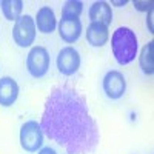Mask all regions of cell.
I'll use <instances>...</instances> for the list:
<instances>
[{
  "instance_id": "obj_10",
  "label": "cell",
  "mask_w": 154,
  "mask_h": 154,
  "mask_svg": "<svg viewBox=\"0 0 154 154\" xmlns=\"http://www.w3.org/2000/svg\"><path fill=\"white\" fill-rule=\"evenodd\" d=\"M35 28L42 34H51L57 28V19L54 14V9L49 6H42L35 14Z\"/></svg>"
},
{
  "instance_id": "obj_6",
  "label": "cell",
  "mask_w": 154,
  "mask_h": 154,
  "mask_svg": "<svg viewBox=\"0 0 154 154\" xmlns=\"http://www.w3.org/2000/svg\"><path fill=\"white\" fill-rule=\"evenodd\" d=\"M102 88H103L105 96L111 100H117V99L123 97V94L126 93L125 75L117 69L108 71L103 75V79H102Z\"/></svg>"
},
{
  "instance_id": "obj_7",
  "label": "cell",
  "mask_w": 154,
  "mask_h": 154,
  "mask_svg": "<svg viewBox=\"0 0 154 154\" xmlns=\"http://www.w3.org/2000/svg\"><path fill=\"white\" fill-rule=\"evenodd\" d=\"M57 69L60 74L63 75H72L79 71L80 68V63H82V59H80V54L74 46H65L59 51L57 54Z\"/></svg>"
},
{
  "instance_id": "obj_12",
  "label": "cell",
  "mask_w": 154,
  "mask_h": 154,
  "mask_svg": "<svg viewBox=\"0 0 154 154\" xmlns=\"http://www.w3.org/2000/svg\"><path fill=\"white\" fill-rule=\"evenodd\" d=\"M109 40V31L108 26L100 23H89L86 26V42L94 46V48H102L106 45Z\"/></svg>"
},
{
  "instance_id": "obj_5",
  "label": "cell",
  "mask_w": 154,
  "mask_h": 154,
  "mask_svg": "<svg viewBox=\"0 0 154 154\" xmlns=\"http://www.w3.org/2000/svg\"><path fill=\"white\" fill-rule=\"evenodd\" d=\"M51 57L45 46H32L26 57V69L34 79L43 77L49 69Z\"/></svg>"
},
{
  "instance_id": "obj_16",
  "label": "cell",
  "mask_w": 154,
  "mask_h": 154,
  "mask_svg": "<svg viewBox=\"0 0 154 154\" xmlns=\"http://www.w3.org/2000/svg\"><path fill=\"white\" fill-rule=\"evenodd\" d=\"M134 6H136V9H139V11H149L151 8H152V2H134Z\"/></svg>"
},
{
  "instance_id": "obj_14",
  "label": "cell",
  "mask_w": 154,
  "mask_h": 154,
  "mask_svg": "<svg viewBox=\"0 0 154 154\" xmlns=\"http://www.w3.org/2000/svg\"><path fill=\"white\" fill-rule=\"evenodd\" d=\"M0 9L3 16L9 22H16L23 11V2L22 0H2L0 2Z\"/></svg>"
},
{
  "instance_id": "obj_8",
  "label": "cell",
  "mask_w": 154,
  "mask_h": 154,
  "mask_svg": "<svg viewBox=\"0 0 154 154\" xmlns=\"http://www.w3.org/2000/svg\"><path fill=\"white\" fill-rule=\"evenodd\" d=\"M57 29L59 35L63 42L66 43H75L82 35V22L79 17H68V16H62L60 22L57 23Z\"/></svg>"
},
{
  "instance_id": "obj_1",
  "label": "cell",
  "mask_w": 154,
  "mask_h": 154,
  "mask_svg": "<svg viewBox=\"0 0 154 154\" xmlns=\"http://www.w3.org/2000/svg\"><path fill=\"white\" fill-rule=\"evenodd\" d=\"M40 126L43 134L68 154L93 152L100 142V131L86 100L74 88L62 85L46 97Z\"/></svg>"
},
{
  "instance_id": "obj_4",
  "label": "cell",
  "mask_w": 154,
  "mask_h": 154,
  "mask_svg": "<svg viewBox=\"0 0 154 154\" xmlns=\"http://www.w3.org/2000/svg\"><path fill=\"white\" fill-rule=\"evenodd\" d=\"M35 34L37 28L34 17H31L29 14H23L16 20L14 28H12V38H14V43L17 46L20 48L31 46L35 40Z\"/></svg>"
},
{
  "instance_id": "obj_3",
  "label": "cell",
  "mask_w": 154,
  "mask_h": 154,
  "mask_svg": "<svg viewBox=\"0 0 154 154\" xmlns=\"http://www.w3.org/2000/svg\"><path fill=\"white\" fill-rule=\"evenodd\" d=\"M43 130L40 122L37 120H26L20 128V146L26 152H37L43 146Z\"/></svg>"
},
{
  "instance_id": "obj_19",
  "label": "cell",
  "mask_w": 154,
  "mask_h": 154,
  "mask_svg": "<svg viewBox=\"0 0 154 154\" xmlns=\"http://www.w3.org/2000/svg\"><path fill=\"white\" fill-rule=\"evenodd\" d=\"M128 2L126 0H119V2H111V5H114V6H125Z\"/></svg>"
},
{
  "instance_id": "obj_9",
  "label": "cell",
  "mask_w": 154,
  "mask_h": 154,
  "mask_svg": "<svg viewBox=\"0 0 154 154\" xmlns=\"http://www.w3.org/2000/svg\"><path fill=\"white\" fill-rule=\"evenodd\" d=\"M19 97V83L9 75L0 77V105L8 108L16 103Z\"/></svg>"
},
{
  "instance_id": "obj_18",
  "label": "cell",
  "mask_w": 154,
  "mask_h": 154,
  "mask_svg": "<svg viewBox=\"0 0 154 154\" xmlns=\"http://www.w3.org/2000/svg\"><path fill=\"white\" fill-rule=\"evenodd\" d=\"M37 154H57V152H56L54 148H51V146H42Z\"/></svg>"
},
{
  "instance_id": "obj_13",
  "label": "cell",
  "mask_w": 154,
  "mask_h": 154,
  "mask_svg": "<svg viewBox=\"0 0 154 154\" xmlns=\"http://www.w3.org/2000/svg\"><path fill=\"white\" fill-rule=\"evenodd\" d=\"M152 56H154V42L151 40L142 48L140 56H139L140 69L146 75H152V72H154V57Z\"/></svg>"
},
{
  "instance_id": "obj_2",
  "label": "cell",
  "mask_w": 154,
  "mask_h": 154,
  "mask_svg": "<svg viewBox=\"0 0 154 154\" xmlns=\"http://www.w3.org/2000/svg\"><path fill=\"white\" fill-rule=\"evenodd\" d=\"M111 51L119 65H128L139 54V38L128 26H119L111 35Z\"/></svg>"
},
{
  "instance_id": "obj_17",
  "label": "cell",
  "mask_w": 154,
  "mask_h": 154,
  "mask_svg": "<svg viewBox=\"0 0 154 154\" xmlns=\"http://www.w3.org/2000/svg\"><path fill=\"white\" fill-rule=\"evenodd\" d=\"M152 14H154V9L151 8L148 11V16H146V25H148V31L154 32V26H152Z\"/></svg>"
},
{
  "instance_id": "obj_11",
  "label": "cell",
  "mask_w": 154,
  "mask_h": 154,
  "mask_svg": "<svg viewBox=\"0 0 154 154\" xmlns=\"http://www.w3.org/2000/svg\"><path fill=\"white\" fill-rule=\"evenodd\" d=\"M88 16L91 23H100V25H105V26H109L111 22H112V9L111 5L108 2H94L91 6H89L88 11Z\"/></svg>"
},
{
  "instance_id": "obj_15",
  "label": "cell",
  "mask_w": 154,
  "mask_h": 154,
  "mask_svg": "<svg viewBox=\"0 0 154 154\" xmlns=\"http://www.w3.org/2000/svg\"><path fill=\"white\" fill-rule=\"evenodd\" d=\"M83 11V3L80 0H68L65 2L62 8V16H68V17H80Z\"/></svg>"
}]
</instances>
